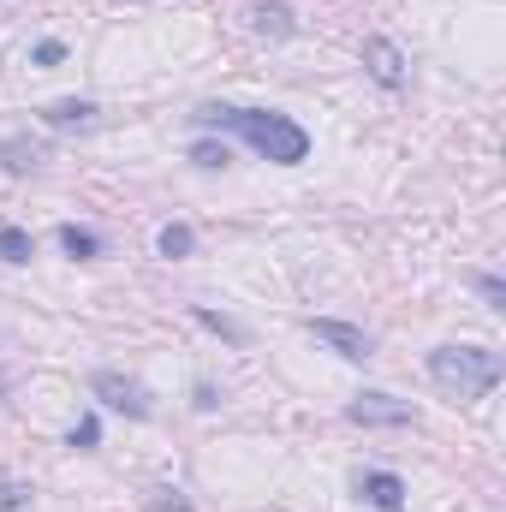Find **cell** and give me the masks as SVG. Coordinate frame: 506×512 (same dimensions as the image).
Instances as JSON below:
<instances>
[{
  "label": "cell",
  "instance_id": "ac0fdd59",
  "mask_svg": "<svg viewBox=\"0 0 506 512\" xmlns=\"http://www.w3.org/2000/svg\"><path fill=\"white\" fill-rule=\"evenodd\" d=\"M155 512H191V501H179V489H155Z\"/></svg>",
  "mask_w": 506,
  "mask_h": 512
},
{
  "label": "cell",
  "instance_id": "52a82bcc",
  "mask_svg": "<svg viewBox=\"0 0 506 512\" xmlns=\"http://www.w3.org/2000/svg\"><path fill=\"white\" fill-rule=\"evenodd\" d=\"M358 495L381 512H399L405 507V483L393 477V471H358Z\"/></svg>",
  "mask_w": 506,
  "mask_h": 512
},
{
  "label": "cell",
  "instance_id": "4fadbf2b",
  "mask_svg": "<svg viewBox=\"0 0 506 512\" xmlns=\"http://www.w3.org/2000/svg\"><path fill=\"white\" fill-rule=\"evenodd\" d=\"M197 322H203V328H215V334H221V340H233V346L245 340V328H239V322H227V316H215V310H197Z\"/></svg>",
  "mask_w": 506,
  "mask_h": 512
},
{
  "label": "cell",
  "instance_id": "9a60e30c",
  "mask_svg": "<svg viewBox=\"0 0 506 512\" xmlns=\"http://www.w3.org/2000/svg\"><path fill=\"white\" fill-rule=\"evenodd\" d=\"M66 441H72V447H78V453H90V447H96V441H102V423H96V417H84V423H78V429H72V435H66Z\"/></svg>",
  "mask_w": 506,
  "mask_h": 512
},
{
  "label": "cell",
  "instance_id": "5b68a950",
  "mask_svg": "<svg viewBox=\"0 0 506 512\" xmlns=\"http://www.w3.org/2000/svg\"><path fill=\"white\" fill-rule=\"evenodd\" d=\"M316 328V340L322 346H334L340 358H352V364H370L376 358V340L364 334V328H352V322H334V316H322V322H310Z\"/></svg>",
  "mask_w": 506,
  "mask_h": 512
},
{
  "label": "cell",
  "instance_id": "277c9868",
  "mask_svg": "<svg viewBox=\"0 0 506 512\" xmlns=\"http://www.w3.org/2000/svg\"><path fill=\"white\" fill-rule=\"evenodd\" d=\"M90 393H96V399H102L108 411H126V417H149V393H143L137 382H126L120 370H96V376H90Z\"/></svg>",
  "mask_w": 506,
  "mask_h": 512
},
{
  "label": "cell",
  "instance_id": "5bb4252c",
  "mask_svg": "<svg viewBox=\"0 0 506 512\" xmlns=\"http://www.w3.org/2000/svg\"><path fill=\"white\" fill-rule=\"evenodd\" d=\"M191 161H197V167H227L233 155H227V143H197V149H191Z\"/></svg>",
  "mask_w": 506,
  "mask_h": 512
},
{
  "label": "cell",
  "instance_id": "7c38bea8",
  "mask_svg": "<svg viewBox=\"0 0 506 512\" xmlns=\"http://www.w3.org/2000/svg\"><path fill=\"white\" fill-rule=\"evenodd\" d=\"M60 245H66V256H78V262H90V256L102 251V239L84 233V227H60Z\"/></svg>",
  "mask_w": 506,
  "mask_h": 512
},
{
  "label": "cell",
  "instance_id": "3957f363",
  "mask_svg": "<svg viewBox=\"0 0 506 512\" xmlns=\"http://www.w3.org/2000/svg\"><path fill=\"white\" fill-rule=\"evenodd\" d=\"M346 417L364 423V429H405V423H417V411L405 399H393V393H358L346 405Z\"/></svg>",
  "mask_w": 506,
  "mask_h": 512
},
{
  "label": "cell",
  "instance_id": "d6986e66",
  "mask_svg": "<svg viewBox=\"0 0 506 512\" xmlns=\"http://www.w3.org/2000/svg\"><path fill=\"white\" fill-rule=\"evenodd\" d=\"M30 501V489H18V483H0V512H18Z\"/></svg>",
  "mask_w": 506,
  "mask_h": 512
},
{
  "label": "cell",
  "instance_id": "2e32d148",
  "mask_svg": "<svg viewBox=\"0 0 506 512\" xmlns=\"http://www.w3.org/2000/svg\"><path fill=\"white\" fill-rule=\"evenodd\" d=\"M30 60H36V66H60V60H66V42H54V36H48V42H36V54H30Z\"/></svg>",
  "mask_w": 506,
  "mask_h": 512
},
{
  "label": "cell",
  "instance_id": "6da1fadb",
  "mask_svg": "<svg viewBox=\"0 0 506 512\" xmlns=\"http://www.w3.org/2000/svg\"><path fill=\"white\" fill-rule=\"evenodd\" d=\"M191 120H197L203 131H233V137H245L262 161H280V167H298V161L310 155V131L298 126V120H286V114H274V108L209 102V108H197Z\"/></svg>",
  "mask_w": 506,
  "mask_h": 512
},
{
  "label": "cell",
  "instance_id": "e0dca14e",
  "mask_svg": "<svg viewBox=\"0 0 506 512\" xmlns=\"http://www.w3.org/2000/svg\"><path fill=\"white\" fill-rule=\"evenodd\" d=\"M477 292H483V298H489L495 310L506 304V286H501V274H477Z\"/></svg>",
  "mask_w": 506,
  "mask_h": 512
},
{
  "label": "cell",
  "instance_id": "30bf717a",
  "mask_svg": "<svg viewBox=\"0 0 506 512\" xmlns=\"http://www.w3.org/2000/svg\"><path fill=\"white\" fill-rule=\"evenodd\" d=\"M0 256H6V262H30V256H36V239L6 221V227H0Z\"/></svg>",
  "mask_w": 506,
  "mask_h": 512
},
{
  "label": "cell",
  "instance_id": "8fae6325",
  "mask_svg": "<svg viewBox=\"0 0 506 512\" xmlns=\"http://www.w3.org/2000/svg\"><path fill=\"white\" fill-rule=\"evenodd\" d=\"M155 245H161V256H173V262H179V256H191V251H197V233L173 221V227H161V239H155Z\"/></svg>",
  "mask_w": 506,
  "mask_h": 512
},
{
  "label": "cell",
  "instance_id": "7a4b0ae2",
  "mask_svg": "<svg viewBox=\"0 0 506 512\" xmlns=\"http://www.w3.org/2000/svg\"><path fill=\"white\" fill-rule=\"evenodd\" d=\"M429 376L453 399H483V393L501 387L506 364H501V352H489V346H435L429 352Z\"/></svg>",
  "mask_w": 506,
  "mask_h": 512
},
{
  "label": "cell",
  "instance_id": "ba28073f",
  "mask_svg": "<svg viewBox=\"0 0 506 512\" xmlns=\"http://www.w3.org/2000/svg\"><path fill=\"white\" fill-rule=\"evenodd\" d=\"M251 24L262 36H292V30H298V24H292V6H280V0H274V6H268V0L251 6Z\"/></svg>",
  "mask_w": 506,
  "mask_h": 512
},
{
  "label": "cell",
  "instance_id": "9c48e42d",
  "mask_svg": "<svg viewBox=\"0 0 506 512\" xmlns=\"http://www.w3.org/2000/svg\"><path fill=\"white\" fill-rule=\"evenodd\" d=\"M42 120L48 126H90L96 120V102H54V108H42Z\"/></svg>",
  "mask_w": 506,
  "mask_h": 512
},
{
  "label": "cell",
  "instance_id": "8992f818",
  "mask_svg": "<svg viewBox=\"0 0 506 512\" xmlns=\"http://www.w3.org/2000/svg\"><path fill=\"white\" fill-rule=\"evenodd\" d=\"M364 66H370V78H376L381 90H399V84H405V54H399L387 36H370V42H364Z\"/></svg>",
  "mask_w": 506,
  "mask_h": 512
}]
</instances>
